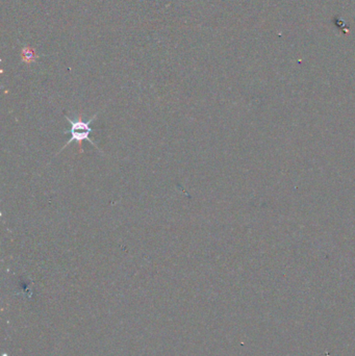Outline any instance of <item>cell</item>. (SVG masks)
<instances>
[{
    "label": "cell",
    "instance_id": "cell-1",
    "mask_svg": "<svg viewBox=\"0 0 355 356\" xmlns=\"http://www.w3.org/2000/svg\"><path fill=\"white\" fill-rule=\"evenodd\" d=\"M97 115H98V113H96L92 117V119H90L88 122L84 121V119L82 117V114H80V116H78V118L76 119V120H71L69 117L65 116V118L67 119L68 122L71 124V129H70L71 138L66 143V145L62 148V150H64L67 146H69L72 142L75 141L78 144V151L82 153L83 152V142L86 141V140L89 141L90 143H92V145H94L96 148H98L97 145L92 141V138H90V134L93 131V129L90 127V124L93 122V120L97 117ZM98 149H99V148H98Z\"/></svg>",
    "mask_w": 355,
    "mask_h": 356
},
{
    "label": "cell",
    "instance_id": "cell-2",
    "mask_svg": "<svg viewBox=\"0 0 355 356\" xmlns=\"http://www.w3.org/2000/svg\"><path fill=\"white\" fill-rule=\"evenodd\" d=\"M21 55H22L23 62H25V63H27V64L32 63V62L34 61V59H36V57H37V54H36L34 50L31 49V48H28V47L23 48L22 54H21Z\"/></svg>",
    "mask_w": 355,
    "mask_h": 356
}]
</instances>
